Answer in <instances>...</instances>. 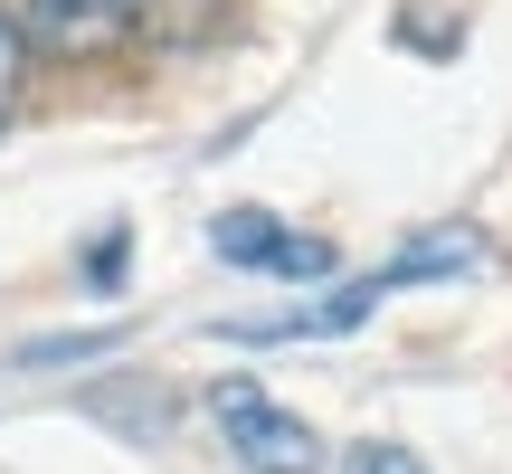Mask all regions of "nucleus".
<instances>
[{
    "label": "nucleus",
    "mask_w": 512,
    "mask_h": 474,
    "mask_svg": "<svg viewBox=\"0 0 512 474\" xmlns=\"http://www.w3.org/2000/svg\"><path fill=\"white\" fill-rule=\"evenodd\" d=\"M0 10L19 19V38H29L38 57H57V67H95V57H114L133 38L143 0H0Z\"/></svg>",
    "instance_id": "2"
},
{
    "label": "nucleus",
    "mask_w": 512,
    "mask_h": 474,
    "mask_svg": "<svg viewBox=\"0 0 512 474\" xmlns=\"http://www.w3.org/2000/svg\"><path fill=\"white\" fill-rule=\"evenodd\" d=\"M209 247L247 275H275V285H304V275H332V237H294L275 209H219L209 219Z\"/></svg>",
    "instance_id": "3"
},
{
    "label": "nucleus",
    "mask_w": 512,
    "mask_h": 474,
    "mask_svg": "<svg viewBox=\"0 0 512 474\" xmlns=\"http://www.w3.org/2000/svg\"><path fill=\"white\" fill-rule=\"evenodd\" d=\"M29 67H38V48L19 38V19L0 10V133L19 124V105H29Z\"/></svg>",
    "instance_id": "4"
},
{
    "label": "nucleus",
    "mask_w": 512,
    "mask_h": 474,
    "mask_svg": "<svg viewBox=\"0 0 512 474\" xmlns=\"http://www.w3.org/2000/svg\"><path fill=\"white\" fill-rule=\"evenodd\" d=\"M351 474H427V456H408L399 437H370V446H351Z\"/></svg>",
    "instance_id": "5"
},
{
    "label": "nucleus",
    "mask_w": 512,
    "mask_h": 474,
    "mask_svg": "<svg viewBox=\"0 0 512 474\" xmlns=\"http://www.w3.org/2000/svg\"><path fill=\"white\" fill-rule=\"evenodd\" d=\"M209 427H219V446L247 474H323V456H332L323 427L294 418L266 380H219V389H209Z\"/></svg>",
    "instance_id": "1"
}]
</instances>
